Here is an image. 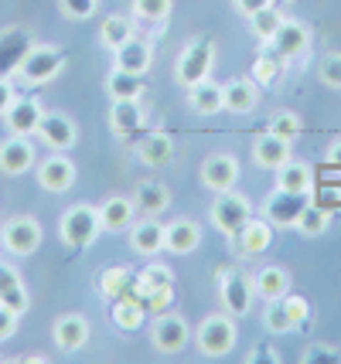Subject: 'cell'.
Returning a JSON list of instances; mask_svg holds the SVG:
<instances>
[{
	"mask_svg": "<svg viewBox=\"0 0 341 364\" xmlns=\"http://www.w3.org/2000/svg\"><path fill=\"white\" fill-rule=\"evenodd\" d=\"M103 225H99V208L96 205H72L65 208V215L58 218V238L65 242L68 249H89L99 238Z\"/></svg>",
	"mask_w": 341,
	"mask_h": 364,
	"instance_id": "1",
	"label": "cell"
},
{
	"mask_svg": "<svg viewBox=\"0 0 341 364\" xmlns=\"http://www.w3.org/2000/svg\"><path fill=\"white\" fill-rule=\"evenodd\" d=\"M211 68H215V41L195 38V41H188V45L178 51L174 79H178V85H188V89H192V85L209 79Z\"/></svg>",
	"mask_w": 341,
	"mask_h": 364,
	"instance_id": "2",
	"label": "cell"
},
{
	"mask_svg": "<svg viewBox=\"0 0 341 364\" xmlns=\"http://www.w3.org/2000/svg\"><path fill=\"white\" fill-rule=\"evenodd\" d=\"M62 68H65V55L55 45H31L17 62V75L28 85H45L58 79Z\"/></svg>",
	"mask_w": 341,
	"mask_h": 364,
	"instance_id": "3",
	"label": "cell"
},
{
	"mask_svg": "<svg viewBox=\"0 0 341 364\" xmlns=\"http://www.w3.org/2000/svg\"><path fill=\"white\" fill-rule=\"evenodd\" d=\"M198 350L205 358H226L236 348V320L232 314H209L195 331Z\"/></svg>",
	"mask_w": 341,
	"mask_h": 364,
	"instance_id": "4",
	"label": "cell"
},
{
	"mask_svg": "<svg viewBox=\"0 0 341 364\" xmlns=\"http://www.w3.org/2000/svg\"><path fill=\"white\" fill-rule=\"evenodd\" d=\"M0 245L11 255H21V259H24V255H34L38 245H41V225H38V218H31V215L7 218L4 228H0Z\"/></svg>",
	"mask_w": 341,
	"mask_h": 364,
	"instance_id": "5",
	"label": "cell"
},
{
	"mask_svg": "<svg viewBox=\"0 0 341 364\" xmlns=\"http://www.w3.org/2000/svg\"><path fill=\"white\" fill-rule=\"evenodd\" d=\"M249 218H253V205L246 201L243 194H236V188L222 191V194L211 201V225H215L222 235L232 238Z\"/></svg>",
	"mask_w": 341,
	"mask_h": 364,
	"instance_id": "6",
	"label": "cell"
},
{
	"mask_svg": "<svg viewBox=\"0 0 341 364\" xmlns=\"http://www.w3.org/2000/svg\"><path fill=\"white\" fill-rule=\"evenodd\" d=\"M192 341V327L188 320L178 314H161L154 320V331H150V344L161 350V354H181Z\"/></svg>",
	"mask_w": 341,
	"mask_h": 364,
	"instance_id": "7",
	"label": "cell"
},
{
	"mask_svg": "<svg viewBox=\"0 0 341 364\" xmlns=\"http://www.w3.org/2000/svg\"><path fill=\"white\" fill-rule=\"evenodd\" d=\"M34 136L55 154H65V150H72L79 143V129H75V123L68 119L65 112H45L38 129H34Z\"/></svg>",
	"mask_w": 341,
	"mask_h": 364,
	"instance_id": "8",
	"label": "cell"
},
{
	"mask_svg": "<svg viewBox=\"0 0 341 364\" xmlns=\"http://www.w3.org/2000/svg\"><path fill=\"white\" fill-rule=\"evenodd\" d=\"M34 171H38V184L48 194H65L75 184V164L65 154H55V150L41 164H34Z\"/></svg>",
	"mask_w": 341,
	"mask_h": 364,
	"instance_id": "9",
	"label": "cell"
},
{
	"mask_svg": "<svg viewBox=\"0 0 341 364\" xmlns=\"http://www.w3.org/2000/svg\"><path fill=\"white\" fill-rule=\"evenodd\" d=\"M266 45V51H273L276 58H283V62H290V58H297V55H304L310 45V31L300 24V21H283L280 24V31L270 38V41H263Z\"/></svg>",
	"mask_w": 341,
	"mask_h": 364,
	"instance_id": "10",
	"label": "cell"
},
{
	"mask_svg": "<svg viewBox=\"0 0 341 364\" xmlns=\"http://www.w3.org/2000/svg\"><path fill=\"white\" fill-rule=\"evenodd\" d=\"M239 181V160L232 154H211L201 164V184L211 191V194H222V191H232Z\"/></svg>",
	"mask_w": 341,
	"mask_h": 364,
	"instance_id": "11",
	"label": "cell"
},
{
	"mask_svg": "<svg viewBox=\"0 0 341 364\" xmlns=\"http://www.w3.org/2000/svg\"><path fill=\"white\" fill-rule=\"evenodd\" d=\"M219 296H222L226 314H232V317H246L249 306H253L256 289H253V283L246 279L243 272H222V289H219Z\"/></svg>",
	"mask_w": 341,
	"mask_h": 364,
	"instance_id": "12",
	"label": "cell"
},
{
	"mask_svg": "<svg viewBox=\"0 0 341 364\" xmlns=\"http://www.w3.org/2000/svg\"><path fill=\"white\" fill-rule=\"evenodd\" d=\"M89 320L82 317V314H65V317L55 320V327H51V337H55V348L65 350V354H75L89 344Z\"/></svg>",
	"mask_w": 341,
	"mask_h": 364,
	"instance_id": "13",
	"label": "cell"
},
{
	"mask_svg": "<svg viewBox=\"0 0 341 364\" xmlns=\"http://www.w3.org/2000/svg\"><path fill=\"white\" fill-rule=\"evenodd\" d=\"M260 102V89L253 79H229L222 85V112L232 116H249Z\"/></svg>",
	"mask_w": 341,
	"mask_h": 364,
	"instance_id": "14",
	"label": "cell"
},
{
	"mask_svg": "<svg viewBox=\"0 0 341 364\" xmlns=\"http://www.w3.org/2000/svg\"><path fill=\"white\" fill-rule=\"evenodd\" d=\"M34 167V146L28 143V136H11L0 143V174L21 177Z\"/></svg>",
	"mask_w": 341,
	"mask_h": 364,
	"instance_id": "15",
	"label": "cell"
},
{
	"mask_svg": "<svg viewBox=\"0 0 341 364\" xmlns=\"http://www.w3.org/2000/svg\"><path fill=\"white\" fill-rule=\"evenodd\" d=\"M99 208V225H103V232H130L133 218H137V205H133L130 198H123V194H110Z\"/></svg>",
	"mask_w": 341,
	"mask_h": 364,
	"instance_id": "16",
	"label": "cell"
},
{
	"mask_svg": "<svg viewBox=\"0 0 341 364\" xmlns=\"http://www.w3.org/2000/svg\"><path fill=\"white\" fill-rule=\"evenodd\" d=\"M232 242H236V252L243 255H260L270 249V242H273V225L266 222V218H249V222L232 235Z\"/></svg>",
	"mask_w": 341,
	"mask_h": 364,
	"instance_id": "17",
	"label": "cell"
},
{
	"mask_svg": "<svg viewBox=\"0 0 341 364\" xmlns=\"http://www.w3.org/2000/svg\"><path fill=\"white\" fill-rule=\"evenodd\" d=\"M253 160L263 171H280L287 160H290V140L273 136V133H263L260 140L253 143Z\"/></svg>",
	"mask_w": 341,
	"mask_h": 364,
	"instance_id": "18",
	"label": "cell"
},
{
	"mask_svg": "<svg viewBox=\"0 0 341 364\" xmlns=\"http://www.w3.org/2000/svg\"><path fill=\"white\" fill-rule=\"evenodd\" d=\"M201 245V225L192 218H178V222L167 225V238H164V252L174 255H188Z\"/></svg>",
	"mask_w": 341,
	"mask_h": 364,
	"instance_id": "19",
	"label": "cell"
},
{
	"mask_svg": "<svg viewBox=\"0 0 341 364\" xmlns=\"http://www.w3.org/2000/svg\"><path fill=\"white\" fill-rule=\"evenodd\" d=\"M164 238H167V225L154 222V215H147V222L130 225V245L140 255H157L164 252Z\"/></svg>",
	"mask_w": 341,
	"mask_h": 364,
	"instance_id": "20",
	"label": "cell"
},
{
	"mask_svg": "<svg viewBox=\"0 0 341 364\" xmlns=\"http://www.w3.org/2000/svg\"><path fill=\"white\" fill-rule=\"evenodd\" d=\"M253 289H256V296L266 303L283 300V296L290 293V276H287L283 266H263V269H256V276H253Z\"/></svg>",
	"mask_w": 341,
	"mask_h": 364,
	"instance_id": "21",
	"label": "cell"
},
{
	"mask_svg": "<svg viewBox=\"0 0 341 364\" xmlns=\"http://www.w3.org/2000/svg\"><path fill=\"white\" fill-rule=\"evenodd\" d=\"M140 127H144L140 99H113V109H110V129H113L116 136H133Z\"/></svg>",
	"mask_w": 341,
	"mask_h": 364,
	"instance_id": "22",
	"label": "cell"
},
{
	"mask_svg": "<svg viewBox=\"0 0 341 364\" xmlns=\"http://www.w3.org/2000/svg\"><path fill=\"white\" fill-rule=\"evenodd\" d=\"M314 188V171L304 160H287L280 171H276V191H287V194H304L308 198Z\"/></svg>",
	"mask_w": 341,
	"mask_h": 364,
	"instance_id": "23",
	"label": "cell"
},
{
	"mask_svg": "<svg viewBox=\"0 0 341 364\" xmlns=\"http://www.w3.org/2000/svg\"><path fill=\"white\" fill-rule=\"evenodd\" d=\"M41 116H45V109L34 102V99H14V106L7 109V127H11V133L14 136H34V129H38V123H41Z\"/></svg>",
	"mask_w": 341,
	"mask_h": 364,
	"instance_id": "24",
	"label": "cell"
},
{
	"mask_svg": "<svg viewBox=\"0 0 341 364\" xmlns=\"http://www.w3.org/2000/svg\"><path fill=\"white\" fill-rule=\"evenodd\" d=\"M0 303L4 306H11L14 314H24L28 310V286H24V279H21V272L14 269V266H4L0 262Z\"/></svg>",
	"mask_w": 341,
	"mask_h": 364,
	"instance_id": "25",
	"label": "cell"
},
{
	"mask_svg": "<svg viewBox=\"0 0 341 364\" xmlns=\"http://www.w3.org/2000/svg\"><path fill=\"white\" fill-rule=\"evenodd\" d=\"M113 65L123 68V72H130V75H144L147 68H150V45L133 34L127 45L113 51Z\"/></svg>",
	"mask_w": 341,
	"mask_h": 364,
	"instance_id": "26",
	"label": "cell"
},
{
	"mask_svg": "<svg viewBox=\"0 0 341 364\" xmlns=\"http://www.w3.org/2000/svg\"><path fill=\"white\" fill-rule=\"evenodd\" d=\"M137 157L147 167H164L174 157V140L167 133H147L144 140H137Z\"/></svg>",
	"mask_w": 341,
	"mask_h": 364,
	"instance_id": "27",
	"label": "cell"
},
{
	"mask_svg": "<svg viewBox=\"0 0 341 364\" xmlns=\"http://www.w3.org/2000/svg\"><path fill=\"white\" fill-rule=\"evenodd\" d=\"M188 106L198 116H219L222 112V85H215L211 79L192 85L188 89Z\"/></svg>",
	"mask_w": 341,
	"mask_h": 364,
	"instance_id": "28",
	"label": "cell"
},
{
	"mask_svg": "<svg viewBox=\"0 0 341 364\" xmlns=\"http://www.w3.org/2000/svg\"><path fill=\"white\" fill-rule=\"evenodd\" d=\"M133 21L123 14H110L103 17V24H99V41H103V48H110V51H116V48H123L127 41L133 38Z\"/></svg>",
	"mask_w": 341,
	"mask_h": 364,
	"instance_id": "29",
	"label": "cell"
},
{
	"mask_svg": "<svg viewBox=\"0 0 341 364\" xmlns=\"http://www.w3.org/2000/svg\"><path fill=\"white\" fill-rule=\"evenodd\" d=\"M133 205L140 208L144 215H161L164 208L171 205V191L157 184V181H144V184H137V194H133Z\"/></svg>",
	"mask_w": 341,
	"mask_h": 364,
	"instance_id": "30",
	"label": "cell"
},
{
	"mask_svg": "<svg viewBox=\"0 0 341 364\" xmlns=\"http://www.w3.org/2000/svg\"><path fill=\"white\" fill-rule=\"evenodd\" d=\"M147 317V306L137 296H120V300H113V323L120 327V331H140V323H144Z\"/></svg>",
	"mask_w": 341,
	"mask_h": 364,
	"instance_id": "31",
	"label": "cell"
},
{
	"mask_svg": "<svg viewBox=\"0 0 341 364\" xmlns=\"http://www.w3.org/2000/svg\"><path fill=\"white\" fill-rule=\"evenodd\" d=\"M246 21H249V31L256 34L260 41H270V38L280 31V24H283L287 17H283V11H280V4H270V7H263V11H256V14H249Z\"/></svg>",
	"mask_w": 341,
	"mask_h": 364,
	"instance_id": "32",
	"label": "cell"
},
{
	"mask_svg": "<svg viewBox=\"0 0 341 364\" xmlns=\"http://www.w3.org/2000/svg\"><path fill=\"white\" fill-rule=\"evenodd\" d=\"M130 269H123V266H110V269L99 272V293L106 296V300H120V296H127L130 293Z\"/></svg>",
	"mask_w": 341,
	"mask_h": 364,
	"instance_id": "33",
	"label": "cell"
},
{
	"mask_svg": "<svg viewBox=\"0 0 341 364\" xmlns=\"http://www.w3.org/2000/svg\"><path fill=\"white\" fill-rule=\"evenodd\" d=\"M106 92H110V99H140L144 85H140V75H130L113 65V72L106 75Z\"/></svg>",
	"mask_w": 341,
	"mask_h": 364,
	"instance_id": "34",
	"label": "cell"
},
{
	"mask_svg": "<svg viewBox=\"0 0 341 364\" xmlns=\"http://www.w3.org/2000/svg\"><path fill=\"white\" fill-rule=\"evenodd\" d=\"M297 228L304 232V235H325L327 232V225H331V211L327 208H321V205H314V201H308V205L300 208V215H297Z\"/></svg>",
	"mask_w": 341,
	"mask_h": 364,
	"instance_id": "35",
	"label": "cell"
},
{
	"mask_svg": "<svg viewBox=\"0 0 341 364\" xmlns=\"http://www.w3.org/2000/svg\"><path fill=\"white\" fill-rule=\"evenodd\" d=\"M300 129H304V123H300V116L290 109H280L266 123V133H273V136H283V140H297L300 136Z\"/></svg>",
	"mask_w": 341,
	"mask_h": 364,
	"instance_id": "36",
	"label": "cell"
},
{
	"mask_svg": "<svg viewBox=\"0 0 341 364\" xmlns=\"http://www.w3.org/2000/svg\"><path fill=\"white\" fill-rule=\"evenodd\" d=\"M283 58H276L273 51H266L263 48V55H260V62H256V68H253V82L256 85H273L276 79H280V72H283Z\"/></svg>",
	"mask_w": 341,
	"mask_h": 364,
	"instance_id": "37",
	"label": "cell"
},
{
	"mask_svg": "<svg viewBox=\"0 0 341 364\" xmlns=\"http://www.w3.org/2000/svg\"><path fill=\"white\" fill-rule=\"evenodd\" d=\"M263 327H266L270 333L297 331V327H293V320H290V314H287V306H283V300H273L270 306H266V314H263Z\"/></svg>",
	"mask_w": 341,
	"mask_h": 364,
	"instance_id": "38",
	"label": "cell"
},
{
	"mask_svg": "<svg viewBox=\"0 0 341 364\" xmlns=\"http://www.w3.org/2000/svg\"><path fill=\"white\" fill-rule=\"evenodd\" d=\"M171 7H174V0H133V14L140 21H154V24L167 21Z\"/></svg>",
	"mask_w": 341,
	"mask_h": 364,
	"instance_id": "39",
	"label": "cell"
},
{
	"mask_svg": "<svg viewBox=\"0 0 341 364\" xmlns=\"http://www.w3.org/2000/svg\"><path fill=\"white\" fill-rule=\"evenodd\" d=\"M283 306H287V314H290L293 327L308 323V317H310V303L304 300V296H297V293H287V296H283Z\"/></svg>",
	"mask_w": 341,
	"mask_h": 364,
	"instance_id": "40",
	"label": "cell"
},
{
	"mask_svg": "<svg viewBox=\"0 0 341 364\" xmlns=\"http://www.w3.org/2000/svg\"><path fill=\"white\" fill-rule=\"evenodd\" d=\"M62 4V14L72 21H89L96 14V0H58Z\"/></svg>",
	"mask_w": 341,
	"mask_h": 364,
	"instance_id": "41",
	"label": "cell"
},
{
	"mask_svg": "<svg viewBox=\"0 0 341 364\" xmlns=\"http://www.w3.org/2000/svg\"><path fill=\"white\" fill-rule=\"evenodd\" d=\"M318 75H321L327 89H341V55H327L321 68H318Z\"/></svg>",
	"mask_w": 341,
	"mask_h": 364,
	"instance_id": "42",
	"label": "cell"
},
{
	"mask_svg": "<svg viewBox=\"0 0 341 364\" xmlns=\"http://www.w3.org/2000/svg\"><path fill=\"white\" fill-rule=\"evenodd\" d=\"M17 320H21V314H14L11 306H4V303H0V344H4V341H11V337L17 333Z\"/></svg>",
	"mask_w": 341,
	"mask_h": 364,
	"instance_id": "43",
	"label": "cell"
},
{
	"mask_svg": "<svg viewBox=\"0 0 341 364\" xmlns=\"http://www.w3.org/2000/svg\"><path fill=\"white\" fill-rule=\"evenodd\" d=\"M14 99H17V92H14V85L0 75V116H7V109L14 106Z\"/></svg>",
	"mask_w": 341,
	"mask_h": 364,
	"instance_id": "44",
	"label": "cell"
},
{
	"mask_svg": "<svg viewBox=\"0 0 341 364\" xmlns=\"http://www.w3.org/2000/svg\"><path fill=\"white\" fill-rule=\"evenodd\" d=\"M273 0H232V7L239 11L243 17H249V14H256V11H263V7H270Z\"/></svg>",
	"mask_w": 341,
	"mask_h": 364,
	"instance_id": "45",
	"label": "cell"
},
{
	"mask_svg": "<svg viewBox=\"0 0 341 364\" xmlns=\"http://www.w3.org/2000/svg\"><path fill=\"white\" fill-rule=\"evenodd\" d=\"M327 164H331V167H341V140H335L327 146Z\"/></svg>",
	"mask_w": 341,
	"mask_h": 364,
	"instance_id": "46",
	"label": "cell"
},
{
	"mask_svg": "<svg viewBox=\"0 0 341 364\" xmlns=\"http://www.w3.org/2000/svg\"><path fill=\"white\" fill-rule=\"evenodd\" d=\"M273 4H287V0H273Z\"/></svg>",
	"mask_w": 341,
	"mask_h": 364,
	"instance_id": "47",
	"label": "cell"
}]
</instances>
